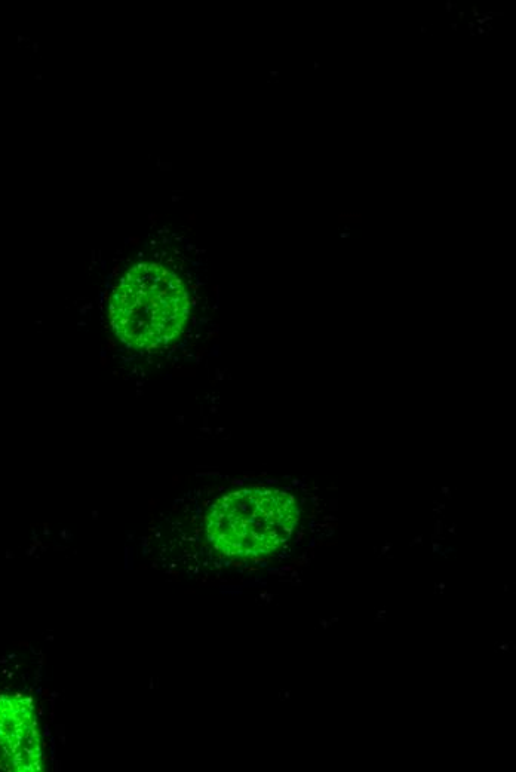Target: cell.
Returning <instances> with one entry per match:
<instances>
[{
  "label": "cell",
  "mask_w": 516,
  "mask_h": 772,
  "mask_svg": "<svg viewBox=\"0 0 516 772\" xmlns=\"http://www.w3.org/2000/svg\"><path fill=\"white\" fill-rule=\"evenodd\" d=\"M110 326L129 349L162 352L183 335L192 296L180 272L159 262H140L122 275L110 299Z\"/></svg>",
  "instance_id": "6da1fadb"
},
{
  "label": "cell",
  "mask_w": 516,
  "mask_h": 772,
  "mask_svg": "<svg viewBox=\"0 0 516 772\" xmlns=\"http://www.w3.org/2000/svg\"><path fill=\"white\" fill-rule=\"evenodd\" d=\"M0 747L12 770H41V735L32 700L23 694L0 695Z\"/></svg>",
  "instance_id": "3957f363"
},
{
  "label": "cell",
  "mask_w": 516,
  "mask_h": 772,
  "mask_svg": "<svg viewBox=\"0 0 516 772\" xmlns=\"http://www.w3.org/2000/svg\"><path fill=\"white\" fill-rule=\"evenodd\" d=\"M296 496L278 487L248 486L229 490L205 511L204 539L218 556L254 560L281 550L299 528Z\"/></svg>",
  "instance_id": "7a4b0ae2"
}]
</instances>
